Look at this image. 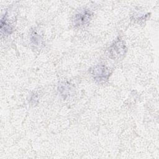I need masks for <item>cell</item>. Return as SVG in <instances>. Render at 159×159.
<instances>
[{"mask_svg":"<svg viewBox=\"0 0 159 159\" xmlns=\"http://www.w3.org/2000/svg\"><path fill=\"white\" fill-rule=\"evenodd\" d=\"M92 13L88 9H83L75 14L74 22L75 25L82 26L86 24L91 19Z\"/></svg>","mask_w":159,"mask_h":159,"instance_id":"1","label":"cell"},{"mask_svg":"<svg viewBox=\"0 0 159 159\" xmlns=\"http://www.w3.org/2000/svg\"><path fill=\"white\" fill-rule=\"evenodd\" d=\"M125 45L122 43L121 42H117L112 47V50L115 53H117V55H122L124 52Z\"/></svg>","mask_w":159,"mask_h":159,"instance_id":"3","label":"cell"},{"mask_svg":"<svg viewBox=\"0 0 159 159\" xmlns=\"http://www.w3.org/2000/svg\"><path fill=\"white\" fill-rule=\"evenodd\" d=\"M93 75L96 80L99 81H102L108 78L109 76V72L106 66H97L93 70Z\"/></svg>","mask_w":159,"mask_h":159,"instance_id":"2","label":"cell"},{"mask_svg":"<svg viewBox=\"0 0 159 159\" xmlns=\"http://www.w3.org/2000/svg\"><path fill=\"white\" fill-rule=\"evenodd\" d=\"M1 31H4V33H8L11 34V31L12 30L11 27L6 22V17L4 16L1 19Z\"/></svg>","mask_w":159,"mask_h":159,"instance_id":"4","label":"cell"}]
</instances>
